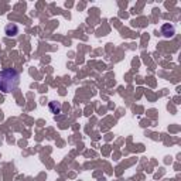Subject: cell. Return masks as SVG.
<instances>
[{
  "label": "cell",
  "mask_w": 181,
  "mask_h": 181,
  "mask_svg": "<svg viewBox=\"0 0 181 181\" xmlns=\"http://www.w3.org/2000/svg\"><path fill=\"white\" fill-rule=\"evenodd\" d=\"M19 85V72L16 70H4L0 72V90L10 94Z\"/></svg>",
  "instance_id": "cell-1"
},
{
  "label": "cell",
  "mask_w": 181,
  "mask_h": 181,
  "mask_svg": "<svg viewBox=\"0 0 181 181\" xmlns=\"http://www.w3.org/2000/svg\"><path fill=\"white\" fill-rule=\"evenodd\" d=\"M12 31H13V36H16V34L19 33V29H17V26L9 24L7 27H6V34H7V36H10V37H12Z\"/></svg>",
  "instance_id": "cell-3"
},
{
  "label": "cell",
  "mask_w": 181,
  "mask_h": 181,
  "mask_svg": "<svg viewBox=\"0 0 181 181\" xmlns=\"http://www.w3.org/2000/svg\"><path fill=\"white\" fill-rule=\"evenodd\" d=\"M161 33H163V36L164 37H173L174 33H176V30H174V26L171 24H164L163 27H161Z\"/></svg>",
  "instance_id": "cell-2"
},
{
  "label": "cell",
  "mask_w": 181,
  "mask_h": 181,
  "mask_svg": "<svg viewBox=\"0 0 181 181\" xmlns=\"http://www.w3.org/2000/svg\"><path fill=\"white\" fill-rule=\"evenodd\" d=\"M50 111L57 115V113H60V112H61V105H60V103H57V102H50Z\"/></svg>",
  "instance_id": "cell-4"
}]
</instances>
